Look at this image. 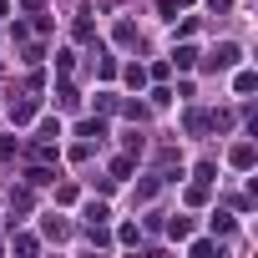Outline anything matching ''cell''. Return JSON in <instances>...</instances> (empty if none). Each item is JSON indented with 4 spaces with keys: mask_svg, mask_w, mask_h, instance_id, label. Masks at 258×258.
I'll list each match as a JSON object with an SVG mask.
<instances>
[{
    "mask_svg": "<svg viewBox=\"0 0 258 258\" xmlns=\"http://www.w3.org/2000/svg\"><path fill=\"white\" fill-rule=\"evenodd\" d=\"M238 61H243V46H233V41H223V46L213 51V66H218V71H228V66H238Z\"/></svg>",
    "mask_w": 258,
    "mask_h": 258,
    "instance_id": "cell-1",
    "label": "cell"
},
{
    "mask_svg": "<svg viewBox=\"0 0 258 258\" xmlns=\"http://www.w3.org/2000/svg\"><path fill=\"white\" fill-rule=\"evenodd\" d=\"M31 121H36V101H31V96L11 101V126H31Z\"/></svg>",
    "mask_w": 258,
    "mask_h": 258,
    "instance_id": "cell-2",
    "label": "cell"
},
{
    "mask_svg": "<svg viewBox=\"0 0 258 258\" xmlns=\"http://www.w3.org/2000/svg\"><path fill=\"white\" fill-rule=\"evenodd\" d=\"M172 66L192 71V66H198V46H177V51H172Z\"/></svg>",
    "mask_w": 258,
    "mask_h": 258,
    "instance_id": "cell-3",
    "label": "cell"
},
{
    "mask_svg": "<svg viewBox=\"0 0 258 258\" xmlns=\"http://www.w3.org/2000/svg\"><path fill=\"white\" fill-rule=\"evenodd\" d=\"M76 132H81L86 142H101V137H106V121H81V126H76Z\"/></svg>",
    "mask_w": 258,
    "mask_h": 258,
    "instance_id": "cell-4",
    "label": "cell"
},
{
    "mask_svg": "<svg viewBox=\"0 0 258 258\" xmlns=\"http://www.w3.org/2000/svg\"><path fill=\"white\" fill-rule=\"evenodd\" d=\"M106 218H111V213H106V203H86V223H96V228H101Z\"/></svg>",
    "mask_w": 258,
    "mask_h": 258,
    "instance_id": "cell-5",
    "label": "cell"
},
{
    "mask_svg": "<svg viewBox=\"0 0 258 258\" xmlns=\"http://www.w3.org/2000/svg\"><path fill=\"white\" fill-rule=\"evenodd\" d=\"M167 233H172V238H177V243H182V238H187V233H192V218H172V223H167Z\"/></svg>",
    "mask_w": 258,
    "mask_h": 258,
    "instance_id": "cell-6",
    "label": "cell"
},
{
    "mask_svg": "<svg viewBox=\"0 0 258 258\" xmlns=\"http://www.w3.org/2000/svg\"><path fill=\"white\" fill-rule=\"evenodd\" d=\"M116 238H121L126 248H137V243H142V228H132V223H121V233H116Z\"/></svg>",
    "mask_w": 258,
    "mask_h": 258,
    "instance_id": "cell-7",
    "label": "cell"
},
{
    "mask_svg": "<svg viewBox=\"0 0 258 258\" xmlns=\"http://www.w3.org/2000/svg\"><path fill=\"white\" fill-rule=\"evenodd\" d=\"M233 91L248 96V91H253V71H238V76H233Z\"/></svg>",
    "mask_w": 258,
    "mask_h": 258,
    "instance_id": "cell-8",
    "label": "cell"
},
{
    "mask_svg": "<svg viewBox=\"0 0 258 258\" xmlns=\"http://www.w3.org/2000/svg\"><path fill=\"white\" fill-rule=\"evenodd\" d=\"M41 228H46V233H51V238H66V223H61V218H56V213H51V218H41Z\"/></svg>",
    "mask_w": 258,
    "mask_h": 258,
    "instance_id": "cell-9",
    "label": "cell"
},
{
    "mask_svg": "<svg viewBox=\"0 0 258 258\" xmlns=\"http://www.w3.org/2000/svg\"><path fill=\"white\" fill-rule=\"evenodd\" d=\"M233 167H253V147H233Z\"/></svg>",
    "mask_w": 258,
    "mask_h": 258,
    "instance_id": "cell-10",
    "label": "cell"
},
{
    "mask_svg": "<svg viewBox=\"0 0 258 258\" xmlns=\"http://www.w3.org/2000/svg\"><path fill=\"white\" fill-rule=\"evenodd\" d=\"M187 253H192V258H208V253H213V243H208V238H192V243H187Z\"/></svg>",
    "mask_w": 258,
    "mask_h": 258,
    "instance_id": "cell-11",
    "label": "cell"
},
{
    "mask_svg": "<svg viewBox=\"0 0 258 258\" xmlns=\"http://www.w3.org/2000/svg\"><path fill=\"white\" fill-rule=\"evenodd\" d=\"M36 132H41V142H51V137H61V121H41Z\"/></svg>",
    "mask_w": 258,
    "mask_h": 258,
    "instance_id": "cell-12",
    "label": "cell"
},
{
    "mask_svg": "<svg viewBox=\"0 0 258 258\" xmlns=\"http://www.w3.org/2000/svg\"><path fill=\"white\" fill-rule=\"evenodd\" d=\"M56 101H61V106L71 111V106H76V86H61V91H56Z\"/></svg>",
    "mask_w": 258,
    "mask_h": 258,
    "instance_id": "cell-13",
    "label": "cell"
},
{
    "mask_svg": "<svg viewBox=\"0 0 258 258\" xmlns=\"http://www.w3.org/2000/svg\"><path fill=\"white\" fill-rule=\"evenodd\" d=\"M26 182H31V187H46V182H51V172H46V167H31V177H26Z\"/></svg>",
    "mask_w": 258,
    "mask_h": 258,
    "instance_id": "cell-14",
    "label": "cell"
},
{
    "mask_svg": "<svg viewBox=\"0 0 258 258\" xmlns=\"http://www.w3.org/2000/svg\"><path fill=\"white\" fill-rule=\"evenodd\" d=\"M26 11H41V0H26Z\"/></svg>",
    "mask_w": 258,
    "mask_h": 258,
    "instance_id": "cell-15",
    "label": "cell"
},
{
    "mask_svg": "<svg viewBox=\"0 0 258 258\" xmlns=\"http://www.w3.org/2000/svg\"><path fill=\"white\" fill-rule=\"evenodd\" d=\"M0 16H6V0H0Z\"/></svg>",
    "mask_w": 258,
    "mask_h": 258,
    "instance_id": "cell-16",
    "label": "cell"
}]
</instances>
